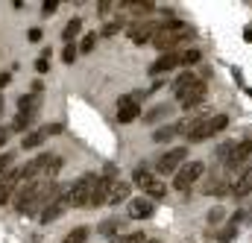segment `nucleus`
Here are the masks:
<instances>
[{
  "label": "nucleus",
  "instance_id": "obj_1",
  "mask_svg": "<svg viewBox=\"0 0 252 243\" xmlns=\"http://www.w3.org/2000/svg\"><path fill=\"white\" fill-rule=\"evenodd\" d=\"M190 35H193L190 24H185V21H167V24H161V30H158V35L153 38V44H156L161 53H164V50L173 53V47L190 41Z\"/></svg>",
  "mask_w": 252,
  "mask_h": 243
},
{
  "label": "nucleus",
  "instance_id": "obj_2",
  "mask_svg": "<svg viewBox=\"0 0 252 243\" xmlns=\"http://www.w3.org/2000/svg\"><path fill=\"white\" fill-rule=\"evenodd\" d=\"M47 182H50V179H32V182L18 184V190H15V199H12L15 211H18V214H30V208L35 205V199L41 196V190L47 187Z\"/></svg>",
  "mask_w": 252,
  "mask_h": 243
},
{
  "label": "nucleus",
  "instance_id": "obj_3",
  "mask_svg": "<svg viewBox=\"0 0 252 243\" xmlns=\"http://www.w3.org/2000/svg\"><path fill=\"white\" fill-rule=\"evenodd\" d=\"M229 126V115H211V118H199L196 126L188 132V141L190 144H202L208 138H214L217 132H223Z\"/></svg>",
  "mask_w": 252,
  "mask_h": 243
},
{
  "label": "nucleus",
  "instance_id": "obj_4",
  "mask_svg": "<svg viewBox=\"0 0 252 243\" xmlns=\"http://www.w3.org/2000/svg\"><path fill=\"white\" fill-rule=\"evenodd\" d=\"M97 173H82L76 182L67 184V193H70V205L73 208H85L91 205V193H94V184H97Z\"/></svg>",
  "mask_w": 252,
  "mask_h": 243
},
{
  "label": "nucleus",
  "instance_id": "obj_5",
  "mask_svg": "<svg viewBox=\"0 0 252 243\" xmlns=\"http://www.w3.org/2000/svg\"><path fill=\"white\" fill-rule=\"evenodd\" d=\"M202 173H205V164H202V161H190V164H182V167H179V173L173 176V187L185 193V190H190L193 184L202 179Z\"/></svg>",
  "mask_w": 252,
  "mask_h": 243
},
{
  "label": "nucleus",
  "instance_id": "obj_6",
  "mask_svg": "<svg viewBox=\"0 0 252 243\" xmlns=\"http://www.w3.org/2000/svg\"><path fill=\"white\" fill-rule=\"evenodd\" d=\"M118 182L115 179V167L109 164L106 170H103V176L97 179L94 184V193H91V208H100V205H109V193H112V184Z\"/></svg>",
  "mask_w": 252,
  "mask_h": 243
},
{
  "label": "nucleus",
  "instance_id": "obj_7",
  "mask_svg": "<svg viewBox=\"0 0 252 243\" xmlns=\"http://www.w3.org/2000/svg\"><path fill=\"white\" fill-rule=\"evenodd\" d=\"M205 97H208V82H205V79L193 82L190 88H185V91H179V94H176V100L182 103V109H196V106H202V103H205Z\"/></svg>",
  "mask_w": 252,
  "mask_h": 243
},
{
  "label": "nucleus",
  "instance_id": "obj_8",
  "mask_svg": "<svg viewBox=\"0 0 252 243\" xmlns=\"http://www.w3.org/2000/svg\"><path fill=\"white\" fill-rule=\"evenodd\" d=\"M185 158H188V150L185 147H173V150H167L161 158H158V164H156V170L158 173H179V167L185 164Z\"/></svg>",
  "mask_w": 252,
  "mask_h": 243
},
{
  "label": "nucleus",
  "instance_id": "obj_9",
  "mask_svg": "<svg viewBox=\"0 0 252 243\" xmlns=\"http://www.w3.org/2000/svg\"><path fill=\"white\" fill-rule=\"evenodd\" d=\"M67 208H70V193H67V187H62V190L56 193V199L41 211V217H38V220H41V223H53V220H59V217H62Z\"/></svg>",
  "mask_w": 252,
  "mask_h": 243
},
{
  "label": "nucleus",
  "instance_id": "obj_10",
  "mask_svg": "<svg viewBox=\"0 0 252 243\" xmlns=\"http://www.w3.org/2000/svg\"><path fill=\"white\" fill-rule=\"evenodd\" d=\"M252 155V141H235V147H232V152L226 155V170H238L247 158Z\"/></svg>",
  "mask_w": 252,
  "mask_h": 243
},
{
  "label": "nucleus",
  "instance_id": "obj_11",
  "mask_svg": "<svg viewBox=\"0 0 252 243\" xmlns=\"http://www.w3.org/2000/svg\"><path fill=\"white\" fill-rule=\"evenodd\" d=\"M141 115V103L135 97H121L118 100V123H135Z\"/></svg>",
  "mask_w": 252,
  "mask_h": 243
},
{
  "label": "nucleus",
  "instance_id": "obj_12",
  "mask_svg": "<svg viewBox=\"0 0 252 243\" xmlns=\"http://www.w3.org/2000/svg\"><path fill=\"white\" fill-rule=\"evenodd\" d=\"M153 211H156V202L147 199V196H138V199L129 202V217L132 220H147V217H153Z\"/></svg>",
  "mask_w": 252,
  "mask_h": 243
},
{
  "label": "nucleus",
  "instance_id": "obj_13",
  "mask_svg": "<svg viewBox=\"0 0 252 243\" xmlns=\"http://www.w3.org/2000/svg\"><path fill=\"white\" fill-rule=\"evenodd\" d=\"M158 30H161V24H138L135 30H129V38L135 44H147V41H153L158 35Z\"/></svg>",
  "mask_w": 252,
  "mask_h": 243
},
{
  "label": "nucleus",
  "instance_id": "obj_14",
  "mask_svg": "<svg viewBox=\"0 0 252 243\" xmlns=\"http://www.w3.org/2000/svg\"><path fill=\"white\" fill-rule=\"evenodd\" d=\"M176 64H179V53H161L158 59L150 64V76H161V73H170Z\"/></svg>",
  "mask_w": 252,
  "mask_h": 243
},
{
  "label": "nucleus",
  "instance_id": "obj_15",
  "mask_svg": "<svg viewBox=\"0 0 252 243\" xmlns=\"http://www.w3.org/2000/svg\"><path fill=\"white\" fill-rule=\"evenodd\" d=\"M252 193V167H247V170H241V176H238V182L232 184V196H250Z\"/></svg>",
  "mask_w": 252,
  "mask_h": 243
},
{
  "label": "nucleus",
  "instance_id": "obj_16",
  "mask_svg": "<svg viewBox=\"0 0 252 243\" xmlns=\"http://www.w3.org/2000/svg\"><path fill=\"white\" fill-rule=\"evenodd\" d=\"M47 141V129H30L24 138H21V147L24 150H35V147H41Z\"/></svg>",
  "mask_w": 252,
  "mask_h": 243
},
{
  "label": "nucleus",
  "instance_id": "obj_17",
  "mask_svg": "<svg viewBox=\"0 0 252 243\" xmlns=\"http://www.w3.org/2000/svg\"><path fill=\"white\" fill-rule=\"evenodd\" d=\"M132 182L138 184V187H141V190H147V187H150V184L156 182V176H153V170H150V167H147V164H138V167H135V170H132Z\"/></svg>",
  "mask_w": 252,
  "mask_h": 243
},
{
  "label": "nucleus",
  "instance_id": "obj_18",
  "mask_svg": "<svg viewBox=\"0 0 252 243\" xmlns=\"http://www.w3.org/2000/svg\"><path fill=\"white\" fill-rule=\"evenodd\" d=\"M132 193V184L129 182H115L112 184V193H109V205H121L124 199H129Z\"/></svg>",
  "mask_w": 252,
  "mask_h": 243
},
{
  "label": "nucleus",
  "instance_id": "obj_19",
  "mask_svg": "<svg viewBox=\"0 0 252 243\" xmlns=\"http://www.w3.org/2000/svg\"><path fill=\"white\" fill-rule=\"evenodd\" d=\"M38 106H41L38 94H24V97L18 100V112H21V115H30V118L35 115V109H38Z\"/></svg>",
  "mask_w": 252,
  "mask_h": 243
},
{
  "label": "nucleus",
  "instance_id": "obj_20",
  "mask_svg": "<svg viewBox=\"0 0 252 243\" xmlns=\"http://www.w3.org/2000/svg\"><path fill=\"white\" fill-rule=\"evenodd\" d=\"M202 76L199 73H193V70H185V73H179L176 79H173V94H179V91H185V88H190L193 82H199Z\"/></svg>",
  "mask_w": 252,
  "mask_h": 243
},
{
  "label": "nucleus",
  "instance_id": "obj_21",
  "mask_svg": "<svg viewBox=\"0 0 252 243\" xmlns=\"http://www.w3.org/2000/svg\"><path fill=\"white\" fill-rule=\"evenodd\" d=\"M79 32H82V21H79V18H70V21L64 24V30H62V38L70 44V41H73Z\"/></svg>",
  "mask_w": 252,
  "mask_h": 243
},
{
  "label": "nucleus",
  "instance_id": "obj_22",
  "mask_svg": "<svg viewBox=\"0 0 252 243\" xmlns=\"http://www.w3.org/2000/svg\"><path fill=\"white\" fill-rule=\"evenodd\" d=\"M88 235H91V232H88L85 226H76V229H70V232L62 238V243H85L88 241Z\"/></svg>",
  "mask_w": 252,
  "mask_h": 243
},
{
  "label": "nucleus",
  "instance_id": "obj_23",
  "mask_svg": "<svg viewBox=\"0 0 252 243\" xmlns=\"http://www.w3.org/2000/svg\"><path fill=\"white\" fill-rule=\"evenodd\" d=\"M144 193H147V199H153V202H156V199H164V196H167V184L156 179V182L150 184V187H147Z\"/></svg>",
  "mask_w": 252,
  "mask_h": 243
},
{
  "label": "nucleus",
  "instance_id": "obj_24",
  "mask_svg": "<svg viewBox=\"0 0 252 243\" xmlns=\"http://www.w3.org/2000/svg\"><path fill=\"white\" fill-rule=\"evenodd\" d=\"M15 190H18V184L0 182V205H9V202L15 199Z\"/></svg>",
  "mask_w": 252,
  "mask_h": 243
},
{
  "label": "nucleus",
  "instance_id": "obj_25",
  "mask_svg": "<svg viewBox=\"0 0 252 243\" xmlns=\"http://www.w3.org/2000/svg\"><path fill=\"white\" fill-rule=\"evenodd\" d=\"M176 135H179V129H176V123H173V126H164V129H156V135H153V138H156L158 144H167V141H170V138H176Z\"/></svg>",
  "mask_w": 252,
  "mask_h": 243
},
{
  "label": "nucleus",
  "instance_id": "obj_26",
  "mask_svg": "<svg viewBox=\"0 0 252 243\" xmlns=\"http://www.w3.org/2000/svg\"><path fill=\"white\" fill-rule=\"evenodd\" d=\"M12 161H15V155L12 152H0V182H6L9 179V167H12Z\"/></svg>",
  "mask_w": 252,
  "mask_h": 243
},
{
  "label": "nucleus",
  "instance_id": "obj_27",
  "mask_svg": "<svg viewBox=\"0 0 252 243\" xmlns=\"http://www.w3.org/2000/svg\"><path fill=\"white\" fill-rule=\"evenodd\" d=\"M30 121H32L30 115H21V112H18V115H15V121H12V132H24V135H27Z\"/></svg>",
  "mask_w": 252,
  "mask_h": 243
},
{
  "label": "nucleus",
  "instance_id": "obj_28",
  "mask_svg": "<svg viewBox=\"0 0 252 243\" xmlns=\"http://www.w3.org/2000/svg\"><path fill=\"white\" fill-rule=\"evenodd\" d=\"M202 59V53H199V50H196V47H193V50H182V53H179V64H196V61Z\"/></svg>",
  "mask_w": 252,
  "mask_h": 243
},
{
  "label": "nucleus",
  "instance_id": "obj_29",
  "mask_svg": "<svg viewBox=\"0 0 252 243\" xmlns=\"http://www.w3.org/2000/svg\"><path fill=\"white\" fill-rule=\"evenodd\" d=\"M97 47V32H88V35H82V44H79V53H91Z\"/></svg>",
  "mask_w": 252,
  "mask_h": 243
},
{
  "label": "nucleus",
  "instance_id": "obj_30",
  "mask_svg": "<svg viewBox=\"0 0 252 243\" xmlns=\"http://www.w3.org/2000/svg\"><path fill=\"white\" fill-rule=\"evenodd\" d=\"M223 217H226V211H223V208H211V211L205 214V223H208V226H220V223H223Z\"/></svg>",
  "mask_w": 252,
  "mask_h": 243
},
{
  "label": "nucleus",
  "instance_id": "obj_31",
  "mask_svg": "<svg viewBox=\"0 0 252 243\" xmlns=\"http://www.w3.org/2000/svg\"><path fill=\"white\" fill-rule=\"evenodd\" d=\"M150 238H144V232H132V235H124L118 243H147Z\"/></svg>",
  "mask_w": 252,
  "mask_h": 243
},
{
  "label": "nucleus",
  "instance_id": "obj_32",
  "mask_svg": "<svg viewBox=\"0 0 252 243\" xmlns=\"http://www.w3.org/2000/svg\"><path fill=\"white\" fill-rule=\"evenodd\" d=\"M232 147H235V141H226V144H220V147H217V158H220V161H226V155L232 152Z\"/></svg>",
  "mask_w": 252,
  "mask_h": 243
},
{
  "label": "nucleus",
  "instance_id": "obj_33",
  "mask_svg": "<svg viewBox=\"0 0 252 243\" xmlns=\"http://www.w3.org/2000/svg\"><path fill=\"white\" fill-rule=\"evenodd\" d=\"M235 235H238V226H226V229L220 232V243H229Z\"/></svg>",
  "mask_w": 252,
  "mask_h": 243
},
{
  "label": "nucleus",
  "instance_id": "obj_34",
  "mask_svg": "<svg viewBox=\"0 0 252 243\" xmlns=\"http://www.w3.org/2000/svg\"><path fill=\"white\" fill-rule=\"evenodd\" d=\"M41 12H44V15L59 12V0H44V3H41Z\"/></svg>",
  "mask_w": 252,
  "mask_h": 243
},
{
  "label": "nucleus",
  "instance_id": "obj_35",
  "mask_svg": "<svg viewBox=\"0 0 252 243\" xmlns=\"http://www.w3.org/2000/svg\"><path fill=\"white\" fill-rule=\"evenodd\" d=\"M76 53H79V50H76V47H73V44H67V47H64V53H62V59L67 61V64H70V61L76 59Z\"/></svg>",
  "mask_w": 252,
  "mask_h": 243
},
{
  "label": "nucleus",
  "instance_id": "obj_36",
  "mask_svg": "<svg viewBox=\"0 0 252 243\" xmlns=\"http://www.w3.org/2000/svg\"><path fill=\"white\" fill-rule=\"evenodd\" d=\"M35 70H38V73H47V70H50V61H47V56H41V59L35 61Z\"/></svg>",
  "mask_w": 252,
  "mask_h": 243
},
{
  "label": "nucleus",
  "instance_id": "obj_37",
  "mask_svg": "<svg viewBox=\"0 0 252 243\" xmlns=\"http://www.w3.org/2000/svg\"><path fill=\"white\" fill-rule=\"evenodd\" d=\"M164 115H167V106H161V109L150 112V115H147V121H158V118H164Z\"/></svg>",
  "mask_w": 252,
  "mask_h": 243
},
{
  "label": "nucleus",
  "instance_id": "obj_38",
  "mask_svg": "<svg viewBox=\"0 0 252 243\" xmlns=\"http://www.w3.org/2000/svg\"><path fill=\"white\" fill-rule=\"evenodd\" d=\"M9 132H12V126H0V150H3L6 141H9Z\"/></svg>",
  "mask_w": 252,
  "mask_h": 243
},
{
  "label": "nucleus",
  "instance_id": "obj_39",
  "mask_svg": "<svg viewBox=\"0 0 252 243\" xmlns=\"http://www.w3.org/2000/svg\"><path fill=\"white\" fill-rule=\"evenodd\" d=\"M112 6H115V3H109V0H100V3H97V12H100V15H109V9H112Z\"/></svg>",
  "mask_w": 252,
  "mask_h": 243
},
{
  "label": "nucleus",
  "instance_id": "obj_40",
  "mask_svg": "<svg viewBox=\"0 0 252 243\" xmlns=\"http://www.w3.org/2000/svg\"><path fill=\"white\" fill-rule=\"evenodd\" d=\"M118 30H121V24H109V27H106V30H103V35H115V32H118Z\"/></svg>",
  "mask_w": 252,
  "mask_h": 243
},
{
  "label": "nucleus",
  "instance_id": "obj_41",
  "mask_svg": "<svg viewBox=\"0 0 252 243\" xmlns=\"http://www.w3.org/2000/svg\"><path fill=\"white\" fill-rule=\"evenodd\" d=\"M9 82H12V76H9V73H0V88H6Z\"/></svg>",
  "mask_w": 252,
  "mask_h": 243
},
{
  "label": "nucleus",
  "instance_id": "obj_42",
  "mask_svg": "<svg viewBox=\"0 0 252 243\" xmlns=\"http://www.w3.org/2000/svg\"><path fill=\"white\" fill-rule=\"evenodd\" d=\"M41 38V30H30V41H38Z\"/></svg>",
  "mask_w": 252,
  "mask_h": 243
},
{
  "label": "nucleus",
  "instance_id": "obj_43",
  "mask_svg": "<svg viewBox=\"0 0 252 243\" xmlns=\"http://www.w3.org/2000/svg\"><path fill=\"white\" fill-rule=\"evenodd\" d=\"M0 112H3V97H0Z\"/></svg>",
  "mask_w": 252,
  "mask_h": 243
},
{
  "label": "nucleus",
  "instance_id": "obj_44",
  "mask_svg": "<svg viewBox=\"0 0 252 243\" xmlns=\"http://www.w3.org/2000/svg\"><path fill=\"white\" fill-rule=\"evenodd\" d=\"M147 243H161V241H147Z\"/></svg>",
  "mask_w": 252,
  "mask_h": 243
}]
</instances>
